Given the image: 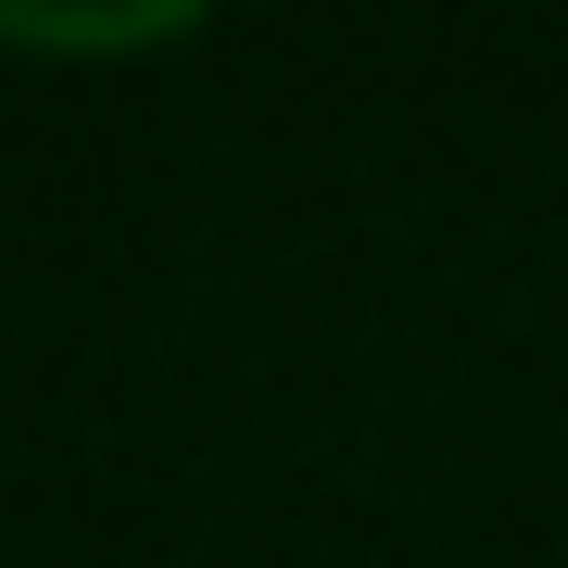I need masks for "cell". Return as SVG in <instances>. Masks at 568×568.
Masks as SVG:
<instances>
[{"mask_svg":"<svg viewBox=\"0 0 568 568\" xmlns=\"http://www.w3.org/2000/svg\"><path fill=\"white\" fill-rule=\"evenodd\" d=\"M190 0H140V13H0V51H164V39H190Z\"/></svg>","mask_w":568,"mask_h":568,"instance_id":"6da1fadb","label":"cell"}]
</instances>
